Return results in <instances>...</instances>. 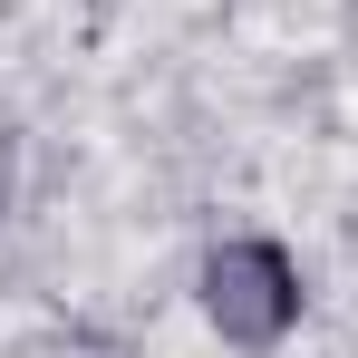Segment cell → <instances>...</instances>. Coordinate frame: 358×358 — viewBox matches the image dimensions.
I'll list each match as a JSON object with an SVG mask.
<instances>
[{
	"label": "cell",
	"mask_w": 358,
	"mask_h": 358,
	"mask_svg": "<svg viewBox=\"0 0 358 358\" xmlns=\"http://www.w3.org/2000/svg\"><path fill=\"white\" fill-rule=\"evenodd\" d=\"M194 300H203V320L223 329V349H281L300 329V262L271 233H233V242L203 252Z\"/></svg>",
	"instance_id": "6da1fadb"
},
{
	"label": "cell",
	"mask_w": 358,
	"mask_h": 358,
	"mask_svg": "<svg viewBox=\"0 0 358 358\" xmlns=\"http://www.w3.org/2000/svg\"><path fill=\"white\" fill-rule=\"evenodd\" d=\"M10 194H20V126L0 117V213H10Z\"/></svg>",
	"instance_id": "7a4b0ae2"
}]
</instances>
